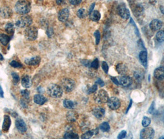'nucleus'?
Listing matches in <instances>:
<instances>
[{
	"mask_svg": "<svg viewBox=\"0 0 164 139\" xmlns=\"http://www.w3.org/2000/svg\"><path fill=\"white\" fill-rule=\"evenodd\" d=\"M31 4L29 1L26 0H19L16 3L15 5V10L16 13L26 15L30 11Z\"/></svg>",
	"mask_w": 164,
	"mask_h": 139,
	"instance_id": "1",
	"label": "nucleus"
},
{
	"mask_svg": "<svg viewBox=\"0 0 164 139\" xmlns=\"http://www.w3.org/2000/svg\"><path fill=\"white\" fill-rule=\"evenodd\" d=\"M47 93L52 98L59 99L63 95V89L59 85L52 84L48 87Z\"/></svg>",
	"mask_w": 164,
	"mask_h": 139,
	"instance_id": "2",
	"label": "nucleus"
},
{
	"mask_svg": "<svg viewBox=\"0 0 164 139\" xmlns=\"http://www.w3.org/2000/svg\"><path fill=\"white\" fill-rule=\"evenodd\" d=\"M24 35L29 41L35 40L38 37V29L34 26L27 27L24 30Z\"/></svg>",
	"mask_w": 164,
	"mask_h": 139,
	"instance_id": "3",
	"label": "nucleus"
},
{
	"mask_svg": "<svg viewBox=\"0 0 164 139\" xmlns=\"http://www.w3.org/2000/svg\"><path fill=\"white\" fill-rule=\"evenodd\" d=\"M61 87L66 92H71L75 87V82L71 79H63L61 81Z\"/></svg>",
	"mask_w": 164,
	"mask_h": 139,
	"instance_id": "4",
	"label": "nucleus"
},
{
	"mask_svg": "<svg viewBox=\"0 0 164 139\" xmlns=\"http://www.w3.org/2000/svg\"><path fill=\"white\" fill-rule=\"evenodd\" d=\"M32 24V19L29 16H24L19 19L15 25L19 28L27 27L30 26Z\"/></svg>",
	"mask_w": 164,
	"mask_h": 139,
	"instance_id": "5",
	"label": "nucleus"
},
{
	"mask_svg": "<svg viewBox=\"0 0 164 139\" xmlns=\"http://www.w3.org/2000/svg\"><path fill=\"white\" fill-rule=\"evenodd\" d=\"M109 99L108 93L104 90H101L95 96V100L97 103L99 104L107 103Z\"/></svg>",
	"mask_w": 164,
	"mask_h": 139,
	"instance_id": "6",
	"label": "nucleus"
},
{
	"mask_svg": "<svg viewBox=\"0 0 164 139\" xmlns=\"http://www.w3.org/2000/svg\"><path fill=\"white\" fill-rule=\"evenodd\" d=\"M155 132L153 128H145L143 129L140 133V138L141 139H151L154 137Z\"/></svg>",
	"mask_w": 164,
	"mask_h": 139,
	"instance_id": "7",
	"label": "nucleus"
},
{
	"mask_svg": "<svg viewBox=\"0 0 164 139\" xmlns=\"http://www.w3.org/2000/svg\"><path fill=\"white\" fill-rule=\"evenodd\" d=\"M118 14L124 19H128L130 17V11L125 5H120L117 8Z\"/></svg>",
	"mask_w": 164,
	"mask_h": 139,
	"instance_id": "8",
	"label": "nucleus"
},
{
	"mask_svg": "<svg viewBox=\"0 0 164 139\" xmlns=\"http://www.w3.org/2000/svg\"><path fill=\"white\" fill-rule=\"evenodd\" d=\"M107 103L109 107L112 110H116L120 106V101L116 97L109 98Z\"/></svg>",
	"mask_w": 164,
	"mask_h": 139,
	"instance_id": "9",
	"label": "nucleus"
},
{
	"mask_svg": "<svg viewBox=\"0 0 164 139\" xmlns=\"http://www.w3.org/2000/svg\"><path fill=\"white\" fill-rule=\"evenodd\" d=\"M15 127L20 132L24 133L27 131V125L24 121L20 118H18L15 121Z\"/></svg>",
	"mask_w": 164,
	"mask_h": 139,
	"instance_id": "10",
	"label": "nucleus"
},
{
	"mask_svg": "<svg viewBox=\"0 0 164 139\" xmlns=\"http://www.w3.org/2000/svg\"><path fill=\"white\" fill-rule=\"evenodd\" d=\"M70 12L67 8H64L59 11L58 14V19L62 22H65L69 18Z\"/></svg>",
	"mask_w": 164,
	"mask_h": 139,
	"instance_id": "11",
	"label": "nucleus"
},
{
	"mask_svg": "<svg viewBox=\"0 0 164 139\" xmlns=\"http://www.w3.org/2000/svg\"><path fill=\"white\" fill-rule=\"evenodd\" d=\"M13 15V11L10 7L7 6H3L0 8V16L3 18L8 19Z\"/></svg>",
	"mask_w": 164,
	"mask_h": 139,
	"instance_id": "12",
	"label": "nucleus"
},
{
	"mask_svg": "<svg viewBox=\"0 0 164 139\" xmlns=\"http://www.w3.org/2000/svg\"><path fill=\"white\" fill-rule=\"evenodd\" d=\"M11 126V119L10 117L8 115H5L4 116L3 124L2 126V130L4 132H7L9 130Z\"/></svg>",
	"mask_w": 164,
	"mask_h": 139,
	"instance_id": "13",
	"label": "nucleus"
},
{
	"mask_svg": "<svg viewBox=\"0 0 164 139\" xmlns=\"http://www.w3.org/2000/svg\"><path fill=\"white\" fill-rule=\"evenodd\" d=\"M151 29L153 31L159 30L162 27V22L158 19H154L149 24Z\"/></svg>",
	"mask_w": 164,
	"mask_h": 139,
	"instance_id": "14",
	"label": "nucleus"
},
{
	"mask_svg": "<svg viewBox=\"0 0 164 139\" xmlns=\"http://www.w3.org/2000/svg\"><path fill=\"white\" fill-rule=\"evenodd\" d=\"M118 81H119L120 85H122L123 87H128L130 86L133 82L132 78L128 76H126L121 77Z\"/></svg>",
	"mask_w": 164,
	"mask_h": 139,
	"instance_id": "15",
	"label": "nucleus"
},
{
	"mask_svg": "<svg viewBox=\"0 0 164 139\" xmlns=\"http://www.w3.org/2000/svg\"><path fill=\"white\" fill-rule=\"evenodd\" d=\"M93 114L97 119H101L105 114V109L101 107H96L93 109Z\"/></svg>",
	"mask_w": 164,
	"mask_h": 139,
	"instance_id": "16",
	"label": "nucleus"
},
{
	"mask_svg": "<svg viewBox=\"0 0 164 139\" xmlns=\"http://www.w3.org/2000/svg\"><path fill=\"white\" fill-rule=\"evenodd\" d=\"M41 58L39 56L32 57L31 58L26 59L25 60V63L29 66H37L40 63Z\"/></svg>",
	"mask_w": 164,
	"mask_h": 139,
	"instance_id": "17",
	"label": "nucleus"
},
{
	"mask_svg": "<svg viewBox=\"0 0 164 139\" xmlns=\"http://www.w3.org/2000/svg\"><path fill=\"white\" fill-rule=\"evenodd\" d=\"M34 101L36 104L38 105H43L46 103V102L48 101L47 99L43 95L41 94H36L34 96Z\"/></svg>",
	"mask_w": 164,
	"mask_h": 139,
	"instance_id": "18",
	"label": "nucleus"
},
{
	"mask_svg": "<svg viewBox=\"0 0 164 139\" xmlns=\"http://www.w3.org/2000/svg\"><path fill=\"white\" fill-rule=\"evenodd\" d=\"M21 84L22 85L26 88H30L32 85V81L31 77L29 76H24L21 79Z\"/></svg>",
	"mask_w": 164,
	"mask_h": 139,
	"instance_id": "19",
	"label": "nucleus"
},
{
	"mask_svg": "<svg viewBox=\"0 0 164 139\" xmlns=\"http://www.w3.org/2000/svg\"><path fill=\"white\" fill-rule=\"evenodd\" d=\"M154 76L158 80H162L164 79V67H159L155 69L154 72Z\"/></svg>",
	"mask_w": 164,
	"mask_h": 139,
	"instance_id": "20",
	"label": "nucleus"
},
{
	"mask_svg": "<svg viewBox=\"0 0 164 139\" xmlns=\"http://www.w3.org/2000/svg\"><path fill=\"white\" fill-rule=\"evenodd\" d=\"M79 117V114L74 111H70L67 112L66 114V118L68 122H75Z\"/></svg>",
	"mask_w": 164,
	"mask_h": 139,
	"instance_id": "21",
	"label": "nucleus"
},
{
	"mask_svg": "<svg viewBox=\"0 0 164 139\" xmlns=\"http://www.w3.org/2000/svg\"><path fill=\"white\" fill-rule=\"evenodd\" d=\"M139 58L142 66L147 67V53L146 51H142L139 53Z\"/></svg>",
	"mask_w": 164,
	"mask_h": 139,
	"instance_id": "22",
	"label": "nucleus"
},
{
	"mask_svg": "<svg viewBox=\"0 0 164 139\" xmlns=\"http://www.w3.org/2000/svg\"><path fill=\"white\" fill-rule=\"evenodd\" d=\"M63 105L65 108L72 109L75 108V103L72 100H70L68 99H65L63 101Z\"/></svg>",
	"mask_w": 164,
	"mask_h": 139,
	"instance_id": "23",
	"label": "nucleus"
},
{
	"mask_svg": "<svg viewBox=\"0 0 164 139\" xmlns=\"http://www.w3.org/2000/svg\"><path fill=\"white\" fill-rule=\"evenodd\" d=\"M5 30L8 34L13 35L15 31V27L14 24L11 22L7 23L5 26Z\"/></svg>",
	"mask_w": 164,
	"mask_h": 139,
	"instance_id": "24",
	"label": "nucleus"
},
{
	"mask_svg": "<svg viewBox=\"0 0 164 139\" xmlns=\"http://www.w3.org/2000/svg\"><path fill=\"white\" fill-rule=\"evenodd\" d=\"M89 18L93 21L97 22L101 19V14L99 11H93L91 14H89Z\"/></svg>",
	"mask_w": 164,
	"mask_h": 139,
	"instance_id": "25",
	"label": "nucleus"
},
{
	"mask_svg": "<svg viewBox=\"0 0 164 139\" xmlns=\"http://www.w3.org/2000/svg\"><path fill=\"white\" fill-rule=\"evenodd\" d=\"M10 37L7 35L3 34H0V42H1L4 46H6L9 42Z\"/></svg>",
	"mask_w": 164,
	"mask_h": 139,
	"instance_id": "26",
	"label": "nucleus"
},
{
	"mask_svg": "<svg viewBox=\"0 0 164 139\" xmlns=\"http://www.w3.org/2000/svg\"><path fill=\"white\" fill-rule=\"evenodd\" d=\"M64 138H79V135L76 133L73 132L72 131H69L65 132V134L64 135Z\"/></svg>",
	"mask_w": 164,
	"mask_h": 139,
	"instance_id": "27",
	"label": "nucleus"
},
{
	"mask_svg": "<svg viewBox=\"0 0 164 139\" xmlns=\"http://www.w3.org/2000/svg\"><path fill=\"white\" fill-rule=\"evenodd\" d=\"M116 70L119 74H125L126 71V67L124 64H118L116 66Z\"/></svg>",
	"mask_w": 164,
	"mask_h": 139,
	"instance_id": "28",
	"label": "nucleus"
},
{
	"mask_svg": "<svg viewBox=\"0 0 164 139\" xmlns=\"http://www.w3.org/2000/svg\"><path fill=\"white\" fill-rule=\"evenodd\" d=\"M99 129L101 130H102V132H106L109 131L110 129V125L109 124L108 122H102V123L100 125Z\"/></svg>",
	"mask_w": 164,
	"mask_h": 139,
	"instance_id": "29",
	"label": "nucleus"
},
{
	"mask_svg": "<svg viewBox=\"0 0 164 139\" xmlns=\"http://www.w3.org/2000/svg\"><path fill=\"white\" fill-rule=\"evenodd\" d=\"M155 37H156L157 42H159V43L164 42V31L159 30L156 34Z\"/></svg>",
	"mask_w": 164,
	"mask_h": 139,
	"instance_id": "30",
	"label": "nucleus"
},
{
	"mask_svg": "<svg viewBox=\"0 0 164 139\" xmlns=\"http://www.w3.org/2000/svg\"><path fill=\"white\" fill-rule=\"evenodd\" d=\"M11 76L12 78H13V82L14 85H17L20 81V77L18 75V74L13 72L11 73Z\"/></svg>",
	"mask_w": 164,
	"mask_h": 139,
	"instance_id": "31",
	"label": "nucleus"
},
{
	"mask_svg": "<svg viewBox=\"0 0 164 139\" xmlns=\"http://www.w3.org/2000/svg\"><path fill=\"white\" fill-rule=\"evenodd\" d=\"M77 15L79 18L83 19L86 17V16H87V13H86V11L85 9H83V8H81V9H80L77 11Z\"/></svg>",
	"mask_w": 164,
	"mask_h": 139,
	"instance_id": "32",
	"label": "nucleus"
},
{
	"mask_svg": "<svg viewBox=\"0 0 164 139\" xmlns=\"http://www.w3.org/2000/svg\"><path fill=\"white\" fill-rule=\"evenodd\" d=\"M93 135H94L93 130H89V131H87V132H85V134L82 135V136H81V138H84V139H88V138H91Z\"/></svg>",
	"mask_w": 164,
	"mask_h": 139,
	"instance_id": "33",
	"label": "nucleus"
},
{
	"mask_svg": "<svg viewBox=\"0 0 164 139\" xmlns=\"http://www.w3.org/2000/svg\"><path fill=\"white\" fill-rule=\"evenodd\" d=\"M20 94L22 95V99L30 100V92L27 90H23L20 92Z\"/></svg>",
	"mask_w": 164,
	"mask_h": 139,
	"instance_id": "34",
	"label": "nucleus"
},
{
	"mask_svg": "<svg viewBox=\"0 0 164 139\" xmlns=\"http://www.w3.org/2000/svg\"><path fill=\"white\" fill-rule=\"evenodd\" d=\"M151 119L149 117H147V116H145L143 117V119L142 121V125L144 128H146V127L149 126V124H151Z\"/></svg>",
	"mask_w": 164,
	"mask_h": 139,
	"instance_id": "35",
	"label": "nucleus"
},
{
	"mask_svg": "<svg viewBox=\"0 0 164 139\" xmlns=\"http://www.w3.org/2000/svg\"><path fill=\"white\" fill-rule=\"evenodd\" d=\"M10 65H11V66H12L13 67H14V68H21L22 67V64L21 63H20L19 62H17V61H12L10 63Z\"/></svg>",
	"mask_w": 164,
	"mask_h": 139,
	"instance_id": "36",
	"label": "nucleus"
},
{
	"mask_svg": "<svg viewBox=\"0 0 164 139\" xmlns=\"http://www.w3.org/2000/svg\"><path fill=\"white\" fill-rule=\"evenodd\" d=\"M90 67L95 69H98V67H99V61H98L97 58L94 60L91 63V64H90Z\"/></svg>",
	"mask_w": 164,
	"mask_h": 139,
	"instance_id": "37",
	"label": "nucleus"
},
{
	"mask_svg": "<svg viewBox=\"0 0 164 139\" xmlns=\"http://www.w3.org/2000/svg\"><path fill=\"white\" fill-rule=\"evenodd\" d=\"M94 35H95L96 38V44L98 45L100 42V38H101V34L99 31L96 30L95 33H94Z\"/></svg>",
	"mask_w": 164,
	"mask_h": 139,
	"instance_id": "38",
	"label": "nucleus"
},
{
	"mask_svg": "<svg viewBox=\"0 0 164 139\" xmlns=\"http://www.w3.org/2000/svg\"><path fill=\"white\" fill-rule=\"evenodd\" d=\"M134 77H135V79L138 81H141L143 78V76L142 74L139 72H135L134 73Z\"/></svg>",
	"mask_w": 164,
	"mask_h": 139,
	"instance_id": "39",
	"label": "nucleus"
},
{
	"mask_svg": "<svg viewBox=\"0 0 164 139\" xmlns=\"http://www.w3.org/2000/svg\"><path fill=\"white\" fill-rule=\"evenodd\" d=\"M142 10H143L142 7L141 6L138 5V6H137L136 7V8H135V10H134V13H135V14H136V16H137V15H139V14H140L142 13Z\"/></svg>",
	"mask_w": 164,
	"mask_h": 139,
	"instance_id": "40",
	"label": "nucleus"
},
{
	"mask_svg": "<svg viewBox=\"0 0 164 139\" xmlns=\"http://www.w3.org/2000/svg\"><path fill=\"white\" fill-rule=\"evenodd\" d=\"M97 85L96 84H95L94 85H93V86L91 87V88H89L88 89V94H91V93H95L97 90Z\"/></svg>",
	"mask_w": 164,
	"mask_h": 139,
	"instance_id": "41",
	"label": "nucleus"
},
{
	"mask_svg": "<svg viewBox=\"0 0 164 139\" xmlns=\"http://www.w3.org/2000/svg\"><path fill=\"white\" fill-rule=\"evenodd\" d=\"M46 35H48V37H52V36L54 35V30H53L52 27H49L48 28V29L46 30Z\"/></svg>",
	"mask_w": 164,
	"mask_h": 139,
	"instance_id": "42",
	"label": "nucleus"
},
{
	"mask_svg": "<svg viewBox=\"0 0 164 139\" xmlns=\"http://www.w3.org/2000/svg\"><path fill=\"white\" fill-rule=\"evenodd\" d=\"M102 69H103V71L106 73V74H108V71H109V66H108V65L107 64V63L106 62H102Z\"/></svg>",
	"mask_w": 164,
	"mask_h": 139,
	"instance_id": "43",
	"label": "nucleus"
},
{
	"mask_svg": "<svg viewBox=\"0 0 164 139\" xmlns=\"http://www.w3.org/2000/svg\"><path fill=\"white\" fill-rule=\"evenodd\" d=\"M81 1L82 0H69V2L72 5L77 6V5H80V4L81 3Z\"/></svg>",
	"mask_w": 164,
	"mask_h": 139,
	"instance_id": "44",
	"label": "nucleus"
},
{
	"mask_svg": "<svg viewBox=\"0 0 164 139\" xmlns=\"http://www.w3.org/2000/svg\"><path fill=\"white\" fill-rule=\"evenodd\" d=\"M126 136V131L125 130H122L121 131L119 134L117 136V138H124Z\"/></svg>",
	"mask_w": 164,
	"mask_h": 139,
	"instance_id": "45",
	"label": "nucleus"
},
{
	"mask_svg": "<svg viewBox=\"0 0 164 139\" xmlns=\"http://www.w3.org/2000/svg\"><path fill=\"white\" fill-rule=\"evenodd\" d=\"M154 110H155V103H154V101H153L149 108L148 113L150 114H153L154 111Z\"/></svg>",
	"mask_w": 164,
	"mask_h": 139,
	"instance_id": "46",
	"label": "nucleus"
},
{
	"mask_svg": "<svg viewBox=\"0 0 164 139\" xmlns=\"http://www.w3.org/2000/svg\"><path fill=\"white\" fill-rule=\"evenodd\" d=\"M96 84H99L101 87H103L104 86V82L103 81H102L101 79H98L96 81V82H95Z\"/></svg>",
	"mask_w": 164,
	"mask_h": 139,
	"instance_id": "47",
	"label": "nucleus"
},
{
	"mask_svg": "<svg viewBox=\"0 0 164 139\" xmlns=\"http://www.w3.org/2000/svg\"><path fill=\"white\" fill-rule=\"evenodd\" d=\"M110 78H111V80H112V82H114L115 84H116V85H120L119 81L118 80V79H117L116 77H110Z\"/></svg>",
	"mask_w": 164,
	"mask_h": 139,
	"instance_id": "48",
	"label": "nucleus"
},
{
	"mask_svg": "<svg viewBox=\"0 0 164 139\" xmlns=\"http://www.w3.org/2000/svg\"><path fill=\"white\" fill-rule=\"evenodd\" d=\"M95 3H93L92 5H91V6H90L89 9V11H88V14H89V15L91 14V13H92V12H93V10H94V8H95Z\"/></svg>",
	"mask_w": 164,
	"mask_h": 139,
	"instance_id": "49",
	"label": "nucleus"
},
{
	"mask_svg": "<svg viewBox=\"0 0 164 139\" xmlns=\"http://www.w3.org/2000/svg\"><path fill=\"white\" fill-rule=\"evenodd\" d=\"M66 1V0H56L57 5H62Z\"/></svg>",
	"mask_w": 164,
	"mask_h": 139,
	"instance_id": "50",
	"label": "nucleus"
},
{
	"mask_svg": "<svg viewBox=\"0 0 164 139\" xmlns=\"http://www.w3.org/2000/svg\"><path fill=\"white\" fill-rule=\"evenodd\" d=\"M81 63H83V64L85 65V66H88L89 64H91V63H89V61H87V60H83V61H82Z\"/></svg>",
	"mask_w": 164,
	"mask_h": 139,
	"instance_id": "51",
	"label": "nucleus"
},
{
	"mask_svg": "<svg viewBox=\"0 0 164 139\" xmlns=\"http://www.w3.org/2000/svg\"><path fill=\"white\" fill-rule=\"evenodd\" d=\"M0 97L2 98V99L4 98V92L1 85H0Z\"/></svg>",
	"mask_w": 164,
	"mask_h": 139,
	"instance_id": "52",
	"label": "nucleus"
},
{
	"mask_svg": "<svg viewBox=\"0 0 164 139\" xmlns=\"http://www.w3.org/2000/svg\"><path fill=\"white\" fill-rule=\"evenodd\" d=\"M132 100H130V105H129L128 107V108H127V110H126V113H128V111H129V109H130V107H131V106H132Z\"/></svg>",
	"mask_w": 164,
	"mask_h": 139,
	"instance_id": "53",
	"label": "nucleus"
},
{
	"mask_svg": "<svg viewBox=\"0 0 164 139\" xmlns=\"http://www.w3.org/2000/svg\"><path fill=\"white\" fill-rule=\"evenodd\" d=\"M160 9H161V13L164 15V6H161V7H160Z\"/></svg>",
	"mask_w": 164,
	"mask_h": 139,
	"instance_id": "54",
	"label": "nucleus"
},
{
	"mask_svg": "<svg viewBox=\"0 0 164 139\" xmlns=\"http://www.w3.org/2000/svg\"><path fill=\"white\" fill-rule=\"evenodd\" d=\"M4 59V58H3V55L0 53V61H3Z\"/></svg>",
	"mask_w": 164,
	"mask_h": 139,
	"instance_id": "55",
	"label": "nucleus"
},
{
	"mask_svg": "<svg viewBox=\"0 0 164 139\" xmlns=\"http://www.w3.org/2000/svg\"><path fill=\"white\" fill-rule=\"evenodd\" d=\"M164 138V136H163V137H160V138Z\"/></svg>",
	"mask_w": 164,
	"mask_h": 139,
	"instance_id": "56",
	"label": "nucleus"
},
{
	"mask_svg": "<svg viewBox=\"0 0 164 139\" xmlns=\"http://www.w3.org/2000/svg\"><path fill=\"white\" fill-rule=\"evenodd\" d=\"M163 123H164V118H163Z\"/></svg>",
	"mask_w": 164,
	"mask_h": 139,
	"instance_id": "57",
	"label": "nucleus"
}]
</instances>
